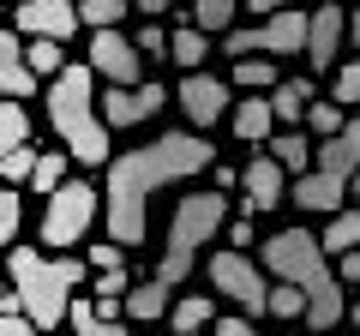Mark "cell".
Here are the masks:
<instances>
[{"mask_svg": "<svg viewBox=\"0 0 360 336\" xmlns=\"http://www.w3.org/2000/svg\"><path fill=\"white\" fill-rule=\"evenodd\" d=\"M342 42H348V13L336 0L312 6V30H307V66L312 72H336L342 66Z\"/></svg>", "mask_w": 360, "mask_h": 336, "instance_id": "12", "label": "cell"}, {"mask_svg": "<svg viewBox=\"0 0 360 336\" xmlns=\"http://www.w3.org/2000/svg\"><path fill=\"white\" fill-rule=\"evenodd\" d=\"M270 156L288 168V174H307V162H312V144L300 138V127H283V132H270Z\"/></svg>", "mask_w": 360, "mask_h": 336, "instance_id": "22", "label": "cell"}, {"mask_svg": "<svg viewBox=\"0 0 360 336\" xmlns=\"http://www.w3.org/2000/svg\"><path fill=\"white\" fill-rule=\"evenodd\" d=\"M324 336H348V330H324ZM354 336H360V330H354Z\"/></svg>", "mask_w": 360, "mask_h": 336, "instance_id": "50", "label": "cell"}, {"mask_svg": "<svg viewBox=\"0 0 360 336\" xmlns=\"http://www.w3.org/2000/svg\"><path fill=\"white\" fill-rule=\"evenodd\" d=\"M168 91H162V78H144V84H108V91H96V108H103L108 127H139V120L162 115Z\"/></svg>", "mask_w": 360, "mask_h": 336, "instance_id": "8", "label": "cell"}, {"mask_svg": "<svg viewBox=\"0 0 360 336\" xmlns=\"http://www.w3.org/2000/svg\"><path fill=\"white\" fill-rule=\"evenodd\" d=\"M90 72L108 84H144V54L120 30H90Z\"/></svg>", "mask_w": 360, "mask_h": 336, "instance_id": "9", "label": "cell"}, {"mask_svg": "<svg viewBox=\"0 0 360 336\" xmlns=\"http://www.w3.org/2000/svg\"><path fill=\"white\" fill-rule=\"evenodd\" d=\"M217 336H258L252 318H217Z\"/></svg>", "mask_w": 360, "mask_h": 336, "instance_id": "43", "label": "cell"}, {"mask_svg": "<svg viewBox=\"0 0 360 336\" xmlns=\"http://www.w3.org/2000/svg\"><path fill=\"white\" fill-rule=\"evenodd\" d=\"M0 336H42V330H37L18 306H0Z\"/></svg>", "mask_w": 360, "mask_h": 336, "instance_id": "38", "label": "cell"}, {"mask_svg": "<svg viewBox=\"0 0 360 336\" xmlns=\"http://www.w3.org/2000/svg\"><path fill=\"white\" fill-rule=\"evenodd\" d=\"M132 6H139V13H150V18H162L168 6H174V0H132Z\"/></svg>", "mask_w": 360, "mask_h": 336, "instance_id": "45", "label": "cell"}, {"mask_svg": "<svg viewBox=\"0 0 360 336\" xmlns=\"http://www.w3.org/2000/svg\"><path fill=\"white\" fill-rule=\"evenodd\" d=\"M60 156H37V174H30V193H42V198H49V193H60Z\"/></svg>", "mask_w": 360, "mask_h": 336, "instance_id": "37", "label": "cell"}, {"mask_svg": "<svg viewBox=\"0 0 360 336\" xmlns=\"http://www.w3.org/2000/svg\"><path fill=\"white\" fill-rule=\"evenodd\" d=\"M168 306H174V295H168L162 276H150L144 288H127V318H132V324H156V318H168Z\"/></svg>", "mask_w": 360, "mask_h": 336, "instance_id": "19", "label": "cell"}, {"mask_svg": "<svg viewBox=\"0 0 360 336\" xmlns=\"http://www.w3.org/2000/svg\"><path fill=\"white\" fill-rule=\"evenodd\" d=\"M18 222H25V198H18V186H0V246L18 240Z\"/></svg>", "mask_w": 360, "mask_h": 336, "instance_id": "32", "label": "cell"}, {"mask_svg": "<svg viewBox=\"0 0 360 336\" xmlns=\"http://www.w3.org/2000/svg\"><path fill=\"white\" fill-rule=\"evenodd\" d=\"M307 30H312V13H300V6H283V13H270L264 25L252 30V54H270V60L300 54V49H307Z\"/></svg>", "mask_w": 360, "mask_h": 336, "instance_id": "13", "label": "cell"}, {"mask_svg": "<svg viewBox=\"0 0 360 336\" xmlns=\"http://www.w3.org/2000/svg\"><path fill=\"white\" fill-rule=\"evenodd\" d=\"M234 13H240V0H193V25L205 30V37L234 30Z\"/></svg>", "mask_w": 360, "mask_h": 336, "instance_id": "27", "label": "cell"}, {"mask_svg": "<svg viewBox=\"0 0 360 336\" xmlns=\"http://www.w3.org/2000/svg\"><path fill=\"white\" fill-rule=\"evenodd\" d=\"M210 186H217V193H229V186H240V168L217 162V168H210Z\"/></svg>", "mask_w": 360, "mask_h": 336, "instance_id": "42", "label": "cell"}, {"mask_svg": "<svg viewBox=\"0 0 360 336\" xmlns=\"http://www.w3.org/2000/svg\"><path fill=\"white\" fill-rule=\"evenodd\" d=\"M132 42H139V54H144V60H156V66H162V60H168V42H174V37H168V30L150 18V25H144Z\"/></svg>", "mask_w": 360, "mask_h": 336, "instance_id": "35", "label": "cell"}, {"mask_svg": "<svg viewBox=\"0 0 360 336\" xmlns=\"http://www.w3.org/2000/svg\"><path fill=\"white\" fill-rule=\"evenodd\" d=\"M193 336H205V330H193Z\"/></svg>", "mask_w": 360, "mask_h": 336, "instance_id": "51", "label": "cell"}, {"mask_svg": "<svg viewBox=\"0 0 360 336\" xmlns=\"http://www.w3.org/2000/svg\"><path fill=\"white\" fill-rule=\"evenodd\" d=\"M210 168V144L198 132H162L150 144H127L120 156H108V193H103V210H108V234L120 246H144L150 240V198L174 181H193Z\"/></svg>", "mask_w": 360, "mask_h": 336, "instance_id": "1", "label": "cell"}, {"mask_svg": "<svg viewBox=\"0 0 360 336\" xmlns=\"http://www.w3.org/2000/svg\"><path fill=\"white\" fill-rule=\"evenodd\" d=\"M0 96H37V72H30L25 42L6 18H0Z\"/></svg>", "mask_w": 360, "mask_h": 336, "instance_id": "16", "label": "cell"}, {"mask_svg": "<svg viewBox=\"0 0 360 336\" xmlns=\"http://www.w3.org/2000/svg\"><path fill=\"white\" fill-rule=\"evenodd\" d=\"M222 222H229V198H222V193H186L174 205V217H168V240H162V264H156V276H162L168 288L186 283V271L198 264L205 240L222 234Z\"/></svg>", "mask_w": 360, "mask_h": 336, "instance_id": "5", "label": "cell"}, {"mask_svg": "<svg viewBox=\"0 0 360 336\" xmlns=\"http://www.w3.org/2000/svg\"><path fill=\"white\" fill-rule=\"evenodd\" d=\"M288 336H300V330H288Z\"/></svg>", "mask_w": 360, "mask_h": 336, "instance_id": "52", "label": "cell"}, {"mask_svg": "<svg viewBox=\"0 0 360 336\" xmlns=\"http://www.w3.org/2000/svg\"><path fill=\"white\" fill-rule=\"evenodd\" d=\"M127 271H103V276H96V300H103V295H127Z\"/></svg>", "mask_w": 360, "mask_h": 336, "instance_id": "39", "label": "cell"}, {"mask_svg": "<svg viewBox=\"0 0 360 336\" xmlns=\"http://www.w3.org/2000/svg\"><path fill=\"white\" fill-rule=\"evenodd\" d=\"M270 318H307V295H300L295 283H270Z\"/></svg>", "mask_w": 360, "mask_h": 336, "instance_id": "31", "label": "cell"}, {"mask_svg": "<svg viewBox=\"0 0 360 336\" xmlns=\"http://www.w3.org/2000/svg\"><path fill=\"white\" fill-rule=\"evenodd\" d=\"M13 295L6 306H18L37 330H60L66 306H72V288H84V264L78 259H42L37 246H13Z\"/></svg>", "mask_w": 360, "mask_h": 336, "instance_id": "3", "label": "cell"}, {"mask_svg": "<svg viewBox=\"0 0 360 336\" xmlns=\"http://www.w3.org/2000/svg\"><path fill=\"white\" fill-rule=\"evenodd\" d=\"M222 240L246 252V246H252V222H222Z\"/></svg>", "mask_w": 360, "mask_h": 336, "instance_id": "41", "label": "cell"}, {"mask_svg": "<svg viewBox=\"0 0 360 336\" xmlns=\"http://www.w3.org/2000/svg\"><path fill=\"white\" fill-rule=\"evenodd\" d=\"M312 96H319V84L312 78H283L276 91H270V108H276V127H300L312 108Z\"/></svg>", "mask_w": 360, "mask_h": 336, "instance_id": "18", "label": "cell"}, {"mask_svg": "<svg viewBox=\"0 0 360 336\" xmlns=\"http://www.w3.org/2000/svg\"><path fill=\"white\" fill-rule=\"evenodd\" d=\"M132 13V0H78V18L90 30H120V18Z\"/></svg>", "mask_w": 360, "mask_h": 336, "instance_id": "28", "label": "cell"}, {"mask_svg": "<svg viewBox=\"0 0 360 336\" xmlns=\"http://www.w3.org/2000/svg\"><path fill=\"white\" fill-rule=\"evenodd\" d=\"M49 120H54V132L66 138V150L84 168H108V120H103V108H96V72H90V60L54 72Z\"/></svg>", "mask_w": 360, "mask_h": 336, "instance_id": "4", "label": "cell"}, {"mask_svg": "<svg viewBox=\"0 0 360 336\" xmlns=\"http://www.w3.org/2000/svg\"><path fill=\"white\" fill-rule=\"evenodd\" d=\"M210 318H217L210 295H180L174 306H168V330H174V336H193V330H205Z\"/></svg>", "mask_w": 360, "mask_h": 336, "instance_id": "21", "label": "cell"}, {"mask_svg": "<svg viewBox=\"0 0 360 336\" xmlns=\"http://www.w3.org/2000/svg\"><path fill=\"white\" fill-rule=\"evenodd\" d=\"M348 198H354V210H360V174H354V181H348Z\"/></svg>", "mask_w": 360, "mask_h": 336, "instance_id": "47", "label": "cell"}, {"mask_svg": "<svg viewBox=\"0 0 360 336\" xmlns=\"http://www.w3.org/2000/svg\"><path fill=\"white\" fill-rule=\"evenodd\" d=\"M66 324H72V336H127V324H115V318L96 312V295H72Z\"/></svg>", "mask_w": 360, "mask_h": 336, "instance_id": "20", "label": "cell"}, {"mask_svg": "<svg viewBox=\"0 0 360 336\" xmlns=\"http://www.w3.org/2000/svg\"><path fill=\"white\" fill-rule=\"evenodd\" d=\"M336 276H342V288H348V283L360 288V246H354V252H342V259H336Z\"/></svg>", "mask_w": 360, "mask_h": 336, "instance_id": "40", "label": "cell"}, {"mask_svg": "<svg viewBox=\"0 0 360 336\" xmlns=\"http://www.w3.org/2000/svg\"><path fill=\"white\" fill-rule=\"evenodd\" d=\"M319 246L330 252V259L354 252V246H360V210H336V217H330V228L319 234Z\"/></svg>", "mask_w": 360, "mask_h": 336, "instance_id": "23", "label": "cell"}, {"mask_svg": "<svg viewBox=\"0 0 360 336\" xmlns=\"http://www.w3.org/2000/svg\"><path fill=\"white\" fill-rule=\"evenodd\" d=\"M330 96H336L342 108H354V103H360V54L336 66V91H330Z\"/></svg>", "mask_w": 360, "mask_h": 336, "instance_id": "34", "label": "cell"}, {"mask_svg": "<svg viewBox=\"0 0 360 336\" xmlns=\"http://www.w3.org/2000/svg\"><path fill=\"white\" fill-rule=\"evenodd\" d=\"M307 127L319 132V138H336V132H342V103H336V96H312Z\"/></svg>", "mask_w": 360, "mask_h": 336, "instance_id": "30", "label": "cell"}, {"mask_svg": "<svg viewBox=\"0 0 360 336\" xmlns=\"http://www.w3.org/2000/svg\"><path fill=\"white\" fill-rule=\"evenodd\" d=\"M229 84H240V91H276L283 78H276V60H270V54H246V60H234Z\"/></svg>", "mask_w": 360, "mask_h": 336, "instance_id": "24", "label": "cell"}, {"mask_svg": "<svg viewBox=\"0 0 360 336\" xmlns=\"http://www.w3.org/2000/svg\"><path fill=\"white\" fill-rule=\"evenodd\" d=\"M258 259H264L270 276H283V283H295L300 295H307V324L312 330H336L342 324V276L330 271V252L319 246V234L307 228H283L270 234L264 246H258Z\"/></svg>", "mask_w": 360, "mask_h": 336, "instance_id": "2", "label": "cell"}, {"mask_svg": "<svg viewBox=\"0 0 360 336\" xmlns=\"http://www.w3.org/2000/svg\"><path fill=\"white\" fill-rule=\"evenodd\" d=\"M6 295H13V288H6V276H0V306H6Z\"/></svg>", "mask_w": 360, "mask_h": 336, "instance_id": "48", "label": "cell"}, {"mask_svg": "<svg viewBox=\"0 0 360 336\" xmlns=\"http://www.w3.org/2000/svg\"><path fill=\"white\" fill-rule=\"evenodd\" d=\"M90 264L96 271H127V246L108 234V240H90Z\"/></svg>", "mask_w": 360, "mask_h": 336, "instance_id": "36", "label": "cell"}, {"mask_svg": "<svg viewBox=\"0 0 360 336\" xmlns=\"http://www.w3.org/2000/svg\"><path fill=\"white\" fill-rule=\"evenodd\" d=\"M18 144H30V115L18 96H0V156L18 150Z\"/></svg>", "mask_w": 360, "mask_h": 336, "instance_id": "25", "label": "cell"}, {"mask_svg": "<svg viewBox=\"0 0 360 336\" xmlns=\"http://www.w3.org/2000/svg\"><path fill=\"white\" fill-rule=\"evenodd\" d=\"M205 276H210V288H222V295H229L234 306H246L252 318H258V312H270V283H264V264H252V259L240 252V246H222V252H210Z\"/></svg>", "mask_w": 360, "mask_h": 336, "instance_id": "7", "label": "cell"}, {"mask_svg": "<svg viewBox=\"0 0 360 336\" xmlns=\"http://www.w3.org/2000/svg\"><path fill=\"white\" fill-rule=\"evenodd\" d=\"M240 6H246V13H252V18H270V13H283L288 0H240Z\"/></svg>", "mask_w": 360, "mask_h": 336, "instance_id": "44", "label": "cell"}, {"mask_svg": "<svg viewBox=\"0 0 360 336\" xmlns=\"http://www.w3.org/2000/svg\"><path fill=\"white\" fill-rule=\"evenodd\" d=\"M78 0H18L13 6V30L18 37H54V42H72L78 37Z\"/></svg>", "mask_w": 360, "mask_h": 336, "instance_id": "10", "label": "cell"}, {"mask_svg": "<svg viewBox=\"0 0 360 336\" xmlns=\"http://www.w3.org/2000/svg\"><path fill=\"white\" fill-rule=\"evenodd\" d=\"M25 60H30V72H37V78H54V72L66 66V42H54V37H30Z\"/></svg>", "mask_w": 360, "mask_h": 336, "instance_id": "29", "label": "cell"}, {"mask_svg": "<svg viewBox=\"0 0 360 336\" xmlns=\"http://www.w3.org/2000/svg\"><path fill=\"white\" fill-rule=\"evenodd\" d=\"M229 127L240 144H270V127H276V108H270V96H240V103L229 108Z\"/></svg>", "mask_w": 360, "mask_h": 336, "instance_id": "17", "label": "cell"}, {"mask_svg": "<svg viewBox=\"0 0 360 336\" xmlns=\"http://www.w3.org/2000/svg\"><path fill=\"white\" fill-rule=\"evenodd\" d=\"M240 186H246V193H240V210H246V217H270V210L288 198V168L264 150V156H252V162L240 168Z\"/></svg>", "mask_w": 360, "mask_h": 336, "instance_id": "11", "label": "cell"}, {"mask_svg": "<svg viewBox=\"0 0 360 336\" xmlns=\"http://www.w3.org/2000/svg\"><path fill=\"white\" fill-rule=\"evenodd\" d=\"M180 108H186V120H193V127H217L222 115H229V84H222V78H210V72H186V84H180Z\"/></svg>", "mask_w": 360, "mask_h": 336, "instance_id": "14", "label": "cell"}, {"mask_svg": "<svg viewBox=\"0 0 360 336\" xmlns=\"http://www.w3.org/2000/svg\"><path fill=\"white\" fill-rule=\"evenodd\" d=\"M205 30H198V25H180L174 30V42H168V60H174V66H186V72H205Z\"/></svg>", "mask_w": 360, "mask_h": 336, "instance_id": "26", "label": "cell"}, {"mask_svg": "<svg viewBox=\"0 0 360 336\" xmlns=\"http://www.w3.org/2000/svg\"><path fill=\"white\" fill-rule=\"evenodd\" d=\"M348 318H354V330H360V300H354V312H348Z\"/></svg>", "mask_w": 360, "mask_h": 336, "instance_id": "49", "label": "cell"}, {"mask_svg": "<svg viewBox=\"0 0 360 336\" xmlns=\"http://www.w3.org/2000/svg\"><path fill=\"white\" fill-rule=\"evenodd\" d=\"M96 210H103V193H96V186L66 181L60 193H49V205H42V246H54V252L78 246L90 234V222H96Z\"/></svg>", "mask_w": 360, "mask_h": 336, "instance_id": "6", "label": "cell"}, {"mask_svg": "<svg viewBox=\"0 0 360 336\" xmlns=\"http://www.w3.org/2000/svg\"><path fill=\"white\" fill-rule=\"evenodd\" d=\"M30 174H37V150H30V144H18V150H6V156H0V181H6V186L30 181Z\"/></svg>", "mask_w": 360, "mask_h": 336, "instance_id": "33", "label": "cell"}, {"mask_svg": "<svg viewBox=\"0 0 360 336\" xmlns=\"http://www.w3.org/2000/svg\"><path fill=\"white\" fill-rule=\"evenodd\" d=\"M348 42H354V49H360V6H354V13H348Z\"/></svg>", "mask_w": 360, "mask_h": 336, "instance_id": "46", "label": "cell"}, {"mask_svg": "<svg viewBox=\"0 0 360 336\" xmlns=\"http://www.w3.org/2000/svg\"><path fill=\"white\" fill-rule=\"evenodd\" d=\"M288 198H295L300 210H319V217H336V210H342V198H348V181H342V174H324V168H307V174H295Z\"/></svg>", "mask_w": 360, "mask_h": 336, "instance_id": "15", "label": "cell"}]
</instances>
